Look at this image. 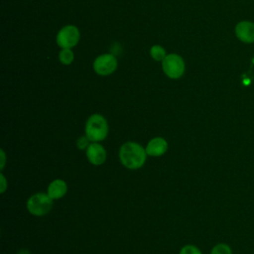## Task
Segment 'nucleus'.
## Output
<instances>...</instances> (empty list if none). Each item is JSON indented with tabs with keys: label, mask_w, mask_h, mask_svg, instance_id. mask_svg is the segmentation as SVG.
Masks as SVG:
<instances>
[{
	"label": "nucleus",
	"mask_w": 254,
	"mask_h": 254,
	"mask_svg": "<svg viewBox=\"0 0 254 254\" xmlns=\"http://www.w3.org/2000/svg\"><path fill=\"white\" fill-rule=\"evenodd\" d=\"M118 66V62L112 54H102L95 58L92 67L95 73L101 76H107L113 73Z\"/></svg>",
	"instance_id": "423d86ee"
},
{
	"label": "nucleus",
	"mask_w": 254,
	"mask_h": 254,
	"mask_svg": "<svg viewBox=\"0 0 254 254\" xmlns=\"http://www.w3.org/2000/svg\"><path fill=\"white\" fill-rule=\"evenodd\" d=\"M80 39L79 29L74 25L64 26L56 36L57 45L62 49H71L76 46Z\"/></svg>",
	"instance_id": "39448f33"
},
{
	"label": "nucleus",
	"mask_w": 254,
	"mask_h": 254,
	"mask_svg": "<svg viewBox=\"0 0 254 254\" xmlns=\"http://www.w3.org/2000/svg\"><path fill=\"white\" fill-rule=\"evenodd\" d=\"M67 191V185L62 179H56L50 183L48 186L47 193L55 200L60 199L65 195Z\"/></svg>",
	"instance_id": "9d476101"
},
{
	"label": "nucleus",
	"mask_w": 254,
	"mask_h": 254,
	"mask_svg": "<svg viewBox=\"0 0 254 254\" xmlns=\"http://www.w3.org/2000/svg\"><path fill=\"white\" fill-rule=\"evenodd\" d=\"M145 150L148 156L161 157L168 151V142L163 137H154L147 143Z\"/></svg>",
	"instance_id": "1a4fd4ad"
},
{
	"label": "nucleus",
	"mask_w": 254,
	"mask_h": 254,
	"mask_svg": "<svg viewBox=\"0 0 254 254\" xmlns=\"http://www.w3.org/2000/svg\"><path fill=\"white\" fill-rule=\"evenodd\" d=\"M179 254H202V253L198 247L191 244H188L180 250Z\"/></svg>",
	"instance_id": "4468645a"
},
{
	"label": "nucleus",
	"mask_w": 254,
	"mask_h": 254,
	"mask_svg": "<svg viewBox=\"0 0 254 254\" xmlns=\"http://www.w3.org/2000/svg\"><path fill=\"white\" fill-rule=\"evenodd\" d=\"M147 156L145 148L133 141L122 144L119 149V160L121 164L129 170H137L143 167Z\"/></svg>",
	"instance_id": "f257e3e1"
},
{
	"label": "nucleus",
	"mask_w": 254,
	"mask_h": 254,
	"mask_svg": "<svg viewBox=\"0 0 254 254\" xmlns=\"http://www.w3.org/2000/svg\"><path fill=\"white\" fill-rule=\"evenodd\" d=\"M59 60L61 64L64 65H69L74 60V54L71 49H62L59 53Z\"/></svg>",
	"instance_id": "f8f14e48"
},
{
	"label": "nucleus",
	"mask_w": 254,
	"mask_h": 254,
	"mask_svg": "<svg viewBox=\"0 0 254 254\" xmlns=\"http://www.w3.org/2000/svg\"><path fill=\"white\" fill-rule=\"evenodd\" d=\"M54 205V199L47 192H37L31 195L27 200L28 211L35 216L48 214Z\"/></svg>",
	"instance_id": "7ed1b4c3"
},
{
	"label": "nucleus",
	"mask_w": 254,
	"mask_h": 254,
	"mask_svg": "<svg viewBox=\"0 0 254 254\" xmlns=\"http://www.w3.org/2000/svg\"><path fill=\"white\" fill-rule=\"evenodd\" d=\"M17 254H31V253H30V251L27 250V249H21Z\"/></svg>",
	"instance_id": "a211bd4d"
},
{
	"label": "nucleus",
	"mask_w": 254,
	"mask_h": 254,
	"mask_svg": "<svg viewBox=\"0 0 254 254\" xmlns=\"http://www.w3.org/2000/svg\"><path fill=\"white\" fill-rule=\"evenodd\" d=\"M0 156H1V166H0V168H1V170H3V168H4V166H5V159H6V156H5V153H4V151L3 150H1L0 151Z\"/></svg>",
	"instance_id": "f3484780"
},
{
	"label": "nucleus",
	"mask_w": 254,
	"mask_h": 254,
	"mask_svg": "<svg viewBox=\"0 0 254 254\" xmlns=\"http://www.w3.org/2000/svg\"><path fill=\"white\" fill-rule=\"evenodd\" d=\"M162 69L168 77L178 79L185 73L186 64L180 55L172 53L168 54L162 62Z\"/></svg>",
	"instance_id": "20e7f679"
},
{
	"label": "nucleus",
	"mask_w": 254,
	"mask_h": 254,
	"mask_svg": "<svg viewBox=\"0 0 254 254\" xmlns=\"http://www.w3.org/2000/svg\"><path fill=\"white\" fill-rule=\"evenodd\" d=\"M167 55L166 50L161 45H153L150 49V56L156 62H163Z\"/></svg>",
	"instance_id": "9b49d317"
},
{
	"label": "nucleus",
	"mask_w": 254,
	"mask_h": 254,
	"mask_svg": "<svg viewBox=\"0 0 254 254\" xmlns=\"http://www.w3.org/2000/svg\"><path fill=\"white\" fill-rule=\"evenodd\" d=\"M210 254H232V250L228 244L218 243L212 247Z\"/></svg>",
	"instance_id": "ddd939ff"
},
{
	"label": "nucleus",
	"mask_w": 254,
	"mask_h": 254,
	"mask_svg": "<svg viewBox=\"0 0 254 254\" xmlns=\"http://www.w3.org/2000/svg\"><path fill=\"white\" fill-rule=\"evenodd\" d=\"M88 162L93 166H100L106 161V150L99 142H91L85 150Z\"/></svg>",
	"instance_id": "0eeeda50"
},
{
	"label": "nucleus",
	"mask_w": 254,
	"mask_h": 254,
	"mask_svg": "<svg viewBox=\"0 0 254 254\" xmlns=\"http://www.w3.org/2000/svg\"><path fill=\"white\" fill-rule=\"evenodd\" d=\"M91 142L88 140V138L84 135V136H81L79 138H77L76 140V147L80 150H86L87 147L89 146Z\"/></svg>",
	"instance_id": "2eb2a0df"
},
{
	"label": "nucleus",
	"mask_w": 254,
	"mask_h": 254,
	"mask_svg": "<svg viewBox=\"0 0 254 254\" xmlns=\"http://www.w3.org/2000/svg\"><path fill=\"white\" fill-rule=\"evenodd\" d=\"M235 36L239 41L245 44L254 43V23L251 21H240L234 29Z\"/></svg>",
	"instance_id": "6e6552de"
},
{
	"label": "nucleus",
	"mask_w": 254,
	"mask_h": 254,
	"mask_svg": "<svg viewBox=\"0 0 254 254\" xmlns=\"http://www.w3.org/2000/svg\"><path fill=\"white\" fill-rule=\"evenodd\" d=\"M0 181H1V187H0V191L3 193L5 190H6V189H7V187H8V185H7V181H6V178L4 177V175L1 173L0 174Z\"/></svg>",
	"instance_id": "dca6fc26"
},
{
	"label": "nucleus",
	"mask_w": 254,
	"mask_h": 254,
	"mask_svg": "<svg viewBox=\"0 0 254 254\" xmlns=\"http://www.w3.org/2000/svg\"><path fill=\"white\" fill-rule=\"evenodd\" d=\"M109 127L105 117L99 113L91 114L84 126V135L90 142H101L108 135Z\"/></svg>",
	"instance_id": "f03ea898"
}]
</instances>
